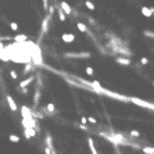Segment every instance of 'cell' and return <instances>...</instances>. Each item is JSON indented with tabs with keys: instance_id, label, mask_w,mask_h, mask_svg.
Returning a JSON list of instances; mask_svg holds the SVG:
<instances>
[{
	"instance_id": "cell-30",
	"label": "cell",
	"mask_w": 154,
	"mask_h": 154,
	"mask_svg": "<svg viewBox=\"0 0 154 154\" xmlns=\"http://www.w3.org/2000/svg\"><path fill=\"white\" fill-rule=\"evenodd\" d=\"M140 61H142V64H143V65H147V64H148V59H146V57H143V59H142Z\"/></svg>"
},
{
	"instance_id": "cell-2",
	"label": "cell",
	"mask_w": 154,
	"mask_h": 154,
	"mask_svg": "<svg viewBox=\"0 0 154 154\" xmlns=\"http://www.w3.org/2000/svg\"><path fill=\"white\" fill-rule=\"evenodd\" d=\"M22 125L25 129H35L36 128V121L35 117H29V118H22Z\"/></svg>"
},
{
	"instance_id": "cell-12",
	"label": "cell",
	"mask_w": 154,
	"mask_h": 154,
	"mask_svg": "<svg viewBox=\"0 0 154 154\" xmlns=\"http://www.w3.org/2000/svg\"><path fill=\"white\" fill-rule=\"evenodd\" d=\"M60 6H61L62 10H64V13H65V14H71V13H72L71 7H70V4L67 3V2H61V3H60Z\"/></svg>"
},
{
	"instance_id": "cell-3",
	"label": "cell",
	"mask_w": 154,
	"mask_h": 154,
	"mask_svg": "<svg viewBox=\"0 0 154 154\" xmlns=\"http://www.w3.org/2000/svg\"><path fill=\"white\" fill-rule=\"evenodd\" d=\"M53 15H50V14H47V15L43 18V21H42V28H40V36H43L45 33L49 31V24H50V18Z\"/></svg>"
},
{
	"instance_id": "cell-13",
	"label": "cell",
	"mask_w": 154,
	"mask_h": 154,
	"mask_svg": "<svg viewBox=\"0 0 154 154\" xmlns=\"http://www.w3.org/2000/svg\"><path fill=\"white\" fill-rule=\"evenodd\" d=\"M88 144H89V148H90V151H92V154H99L97 150H96V147H94V142H93L92 137L88 139Z\"/></svg>"
},
{
	"instance_id": "cell-33",
	"label": "cell",
	"mask_w": 154,
	"mask_h": 154,
	"mask_svg": "<svg viewBox=\"0 0 154 154\" xmlns=\"http://www.w3.org/2000/svg\"><path fill=\"white\" fill-rule=\"evenodd\" d=\"M42 2H43V8L47 10V0H42Z\"/></svg>"
},
{
	"instance_id": "cell-22",
	"label": "cell",
	"mask_w": 154,
	"mask_h": 154,
	"mask_svg": "<svg viewBox=\"0 0 154 154\" xmlns=\"http://www.w3.org/2000/svg\"><path fill=\"white\" fill-rule=\"evenodd\" d=\"M32 68H33V65L31 64V62H26V64H25V68H24V74H28L29 71H32Z\"/></svg>"
},
{
	"instance_id": "cell-5",
	"label": "cell",
	"mask_w": 154,
	"mask_h": 154,
	"mask_svg": "<svg viewBox=\"0 0 154 154\" xmlns=\"http://www.w3.org/2000/svg\"><path fill=\"white\" fill-rule=\"evenodd\" d=\"M7 104H8V107H10V110H11V111H17V104H15V102H14V99L11 97V96L10 94H7Z\"/></svg>"
},
{
	"instance_id": "cell-11",
	"label": "cell",
	"mask_w": 154,
	"mask_h": 154,
	"mask_svg": "<svg viewBox=\"0 0 154 154\" xmlns=\"http://www.w3.org/2000/svg\"><path fill=\"white\" fill-rule=\"evenodd\" d=\"M65 57H79V59H83V57H90V53H81V54H76V53H67Z\"/></svg>"
},
{
	"instance_id": "cell-28",
	"label": "cell",
	"mask_w": 154,
	"mask_h": 154,
	"mask_svg": "<svg viewBox=\"0 0 154 154\" xmlns=\"http://www.w3.org/2000/svg\"><path fill=\"white\" fill-rule=\"evenodd\" d=\"M88 121H89L90 124H94V125L97 124V119H96L94 117H89V118H88Z\"/></svg>"
},
{
	"instance_id": "cell-18",
	"label": "cell",
	"mask_w": 154,
	"mask_h": 154,
	"mask_svg": "<svg viewBox=\"0 0 154 154\" xmlns=\"http://www.w3.org/2000/svg\"><path fill=\"white\" fill-rule=\"evenodd\" d=\"M142 151L144 154H154V147H142Z\"/></svg>"
},
{
	"instance_id": "cell-9",
	"label": "cell",
	"mask_w": 154,
	"mask_h": 154,
	"mask_svg": "<svg viewBox=\"0 0 154 154\" xmlns=\"http://www.w3.org/2000/svg\"><path fill=\"white\" fill-rule=\"evenodd\" d=\"M115 60H117V62H118V64L125 65V67H126V65H131V64H132V62H131V60H129V59H126V57H117V59H115Z\"/></svg>"
},
{
	"instance_id": "cell-25",
	"label": "cell",
	"mask_w": 154,
	"mask_h": 154,
	"mask_svg": "<svg viewBox=\"0 0 154 154\" xmlns=\"http://www.w3.org/2000/svg\"><path fill=\"white\" fill-rule=\"evenodd\" d=\"M86 74H88L89 76H93L94 75V70L92 68V67H86Z\"/></svg>"
},
{
	"instance_id": "cell-10",
	"label": "cell",
	"mask_w": 154,
	"mask_h": 154,
	"mask_svg": "<svg viewBox=\"0 0 154 154\" xmlns=\"http://www.w3.org/2000/svg\"><path fill=\"white\" fill-rule=\"evenodd\" d=\"M61 39H62V42H65V43H71V42L75 40V36L72 35V33H64V35L61 36Z\"/></svg>"
},
{
	"instance_id": "cell-27",
	"label": "cell",
	"mask_w": 154,
	"mask_h": 154,
	"mask_svg": "<svg viewBox=\"0 0 154 154\" xmlns=\"http://www.w3.org/2000/svg\"><path fill=\"white\" fill-rule=\"evenodd\" d=\"M10 76H11V78H13V79H17V78H18V75H17V72H15V71H14V70H13V71H10Z\"/></svg>"
},
{
	"instance_id": "cell-32",
	"label": "cell",
	"mask_w": 154,
	"mask_h": 154,
	"mask_svg": "<svg viewBox=\"0 0 154 154\" xmlns=\"http://www.w3.org/2000/svg\"><path fill=\"white\" fill-rule=\"evenodd\" d=\"M81 122H82V125H86V122H89V121H88V118H86V117H82V118H81Z\"/></svg>"
},
{
	"instance_id": "cell-7",
	"label": "cell",
	"mask_w": 154,
	"mask_h": 154,
	"mask_svg": "<svg viewBox=\"0 0 154 154\" xmlns=\"http://www.w3.org/2000/svg\"><path fill=\"white\" fill-rule=\"evenodd\" d=\"M21 114H22V118L33 117V115H32V110H29L26 105H22V107H21Z\"/></svg>"
},
{
	"instance_id": "cell-17",
	"label": "cell",
	"mask_w": 154,
	"mask_h": 154,
	"mask_svg": "<svg viewBox=\"0 0 154 154\" xmlns=\"http://www.w3.org/2000/svg\"><path fill=\"white\" fill-rule=\"evenodd\" d=\"M76 26H78V29L81 31V32H88V26H86L85 25V24H82V22H78V24H76Z\"/></svg>"
},
{
	"instance_id": "cell-4",
	"label": "cell",
	"mask_w": 154,
	"mask_h": 154,
	"mask_svg": "<svg viewBox=\"0 0 154 154\" xmlns=\"http://www.w3.org/2000/svg\"><path fill=\"white\" fill-rule=\"evenodd\" d=\"M33 81H35V76H29V78H26V79H24L22 82H20V86H18V88L20 89H25L28 85H31Z\"/></svg>"
},
{
	"instance_id": "cell-19",
	"label": "cell",
	"mask_w": 154,
	"mask_h": 154,
	"mask_svg": "<svg viewBox=\"0 0 154 154\" xmlns=\"http://www.w3.org/2000/svg\"><path fill=\"white\" fill-rule=\"evenodd\" d=\"M14 40H15V42H26V36L25 35H17L15 38H14Z\"/></svg>"
},
{
	"instance_id": "cell-14",
	"label": "cell",
	"mask_w": 154,
	"mask_h": 154,
	"mask_svg": "<svg viewBox=\"0 0 154 154\" xmlns=\"http://www.w3.org/2000/svg\"><path fill=\"white\" fill-rule=\"evenodd\" d=\"M24 135H25L26 139H31L36 135V131L35 129H25V131H24Z\"/></svg>"
},
{
	"instance_id": "cell-16",
	"label": "cell",
	"mask_w": 154,
	"mask_h": 154,
	"mask_svg": "<svg viewBox=\"0 0 154 154\" xmlns=\"http://www.w3.org/2000/svg\"><path fill=\"white\" fill-rule=\"evenodd\" d=\"M57 13H59V18H60V21L64 22V21H65V13H64V10L61 8V6H60V8H57Z\"/></svg>"
},
{
	"instance_id": "cell-23",
	"label": "cell",
	"mask_w": 154,
	"mask_h": 154,
	"mask_svg": "<svg viewBox=\"0 0 154 154\" xmlns=\"http://www.w3.org/2000/svg\"><path fill=\"white\" fill-rule=\"evenodd\" d=\"M129 136L131 137H140V132L133 129V131H129Z\"/></svg>"
},
{
	"instance_id": "cell-26",
	"label": "cell",
	"mask_w": 154,
	"mask_h": 154,
	"mask_svg": "<svg viewBox=\"0 0 154 154\" xmlns=\"http://www.w3.org/2000/svg\"><path fill=\"white\" fill-rule=\"evenodd\" d=\"M10 28L14 31V32H18V25L15 22H10Z\"/></svg>"
},
{
	"instance_id": "cell-6",
	"label": "cell",
	"mask_w": 154,
	"mask_h": 154,
	"mask_svg": "<svg viewBox=\"0 0 154 154\" xmlns=\"http://www.w3.org/2000/svg\"><path fill=\"white\" fill-rule=\"evenodd\" d=\"M140 11L144 17H151L154 14V7H142Z\"/></svg>"
},
{
	"instance_id": "cell-21",
	"label": "cell",
	"mask_w": 154,
	"mask_h": 154,
	"mask_svg": "<svg viewBox=\"0 0 154 154\" xmlns=\"http://www.w3.org/2000/svg\"><path fill=\"white\" fill-rule=\"evenodd\" d=\"M8 139H10V142H13V143H18V142H20V136H17V135H10Z\"/></svg>"
},
{
	"instance_id": "cell-20",
	"label": "cell",
	"mask_w": 154,
	"mask_h": 154,
	"mask_svg": "<svg viewBox=\"0 0 154 154\" xmlns=\"http://www.w3.org/2000/svg\"><path fill=\"white\" fill-rule=\"evenodd\" d=\"M54 110H56V107H54V104H53V103H49L46 105V111L47 113H54Z\"/></svg>"
},
{
	"instance_id": "cell-1",
	"label": "cell",
	"mask_w": 154,
	"mask_h": 154,
	"mask_svg": "<svg viewBox=\"0 0 154 154\" xmlns=\"http://www.w3.org/2000/svg\"><path fill=\"white\" fill-rule=\"evenodd\" d=\"M131 102L135 103V104H137V105H140V107H143V108H147V110H151V111H154V104L153 103L144 102V100H140V99H137V97H131Z\"/></svg>"
},
{
	"instance_id": "cell-31",
	"label": "cell",
	"mask_w": 154,
	"mask_h": 154,
	"mask_svg": "<svg viewBox=\"0 0 154 154\" xmlns=\"http://www.w3.org/2000/svg\"><path fill=\"white\" fill-rule=\"evenodd\" d=\"M54 10H56V7H54V6H50V7H49V14H50V15H53Z\"/></svg>"
},
{
	"instance_id": "cell-8",
	"label": "cell",
	"mask_w": 154,
	"mask_h": 154,
	"mask_svg": "<svg viewBox=\"0 0 154 154\" xmlns=\"http://www.w3.org/2000/svg\"><path fill=\"white\" fill-rule=\"evenodd\" d=\"M40 86L42 85H38L36 86V90H35V97H33V105H36L39 104V99H40Z\"/></svg>"
},
{
	"instance_id": "cell-29",
	"label": "cell",
	"mask_w": 154,
	"mask_h": 154,
	"mask_svg": "<svg viewBox=\"0 0 154 154\" xmlns=\"http://www.w3.org/2000/svg\"><path fill=\"white\" fill-rule=\"evenodd\" d=\"M144 35L148 36V38H154V32H148V31H144Z\"/></svg>"
},
{
	"instance_id": "cell-15",
	"label": "cell",
	"mask_w": 154,
	"mask_h": 154,
	"mask_svg": "<svg viewBox=\"0 0 154 154\" xmlns=\"http://www.w3.org/2000/svg\"><path fill=\"white\" fill-rule=\"evenodd\" d=\"M45 142H46V146L53 150V140H51V136H50V133H46V140H45Z\"/></svg>"
},
{
	"instance_id": "cell-34",
	"label": "cell",
	"mask_w": 154,
	"mask_h": 154,
	"mask_svg": "<svg viewBox=\"0 0 154 154\" xmlns=\"http://www.w3.org/2000/svg\"><path fill=\"white\" fill-rule=\"evenodd\" d=\"M153 86H154V81H153Z\"/></svg>"
},
{
	"instance_id": "cell-24",
	"label": "cell",
	"mask_w": 154,
	"mask_h": 154,
	"mask_svg": "<svg viewBox=\"0 0 154 154\" xmlns=\"http://www.w3.org/2000/svg\"><path fill=\"white\" fill-rule=\"evenodd\" d=\"M85 6L88 7L89 10H94V8H96V7H94V4H93L92 2H90V0H86V2H85Z\"/></svg>"
}]
</instances>
